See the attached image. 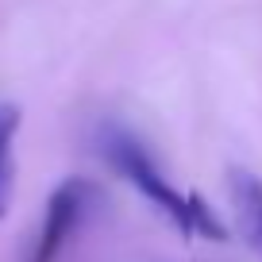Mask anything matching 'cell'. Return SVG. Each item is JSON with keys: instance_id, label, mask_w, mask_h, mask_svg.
Masks as SVG:
<instances>
[{"instance_id": "2", "label": "cell", "mask_w": 262, "mask_h": 262, "mask_svg": "<svg viewBox=\"0 0 262 262\" xmlns=\"http://www.w3.org/2000/svg\"><path fill=\"white\" fill-rule=\"evenodd\" d=\"M93 201V185L81 178H70L50 193L47 201V212H42V228L39 239L31 247V258L27 262H58L70 243V235L77 231V224L85 220V208Z\"/></svg>"}, {"instance_id": "3", "label": "cell", "mask_w": 262, "mask_h": 262, "mask_svg": "<svg viewBox=\"0 0 262 262\" xmlns=\"http://www.w3.org/2000/svg\"><path fill=\"white\" fill-rule=\"evenodd\" d=\"M228 196L231 212H235V228L254 251H262V181L247 170L228 173Z\"/></svg>"}, {"instance_id": "1", "label": "cell", "mask_w": 262, "mask_h": 262, "mask_svg": "<svg viewBox=\"0 0 262 262\" xmlns=\"http://www.w3.org/2000/svg\"><path fill=\"white\" fill-rule=\"evenodd\" d=\"M104 155L112 162V170L120 178H127L131 185L147 196L150 205H158L173 224H178L181 235L189 239H228V228L220 224V216L208 208V201L201 193H178L170 181L158 173V166L147 158V150L139 143L123 135V131H108L104 135Z\"/></svg>"}, {"instance_id": "4", "label": "cell", "mask_w": 262, "mask_h": 262, "mask_svg": "<svg viewBox=\"0 0 262 262\" xmlns=\"http://www.w3.org/2000/svg\"><path fill=\"white\" fill-rule=\"evenodd\" d=\"M19 131V108L0 104V216L8 212L12 201V143Z\"/></svg>"}]
</instances>
